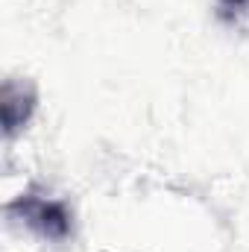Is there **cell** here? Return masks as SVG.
<instances>
[{"label":"cell","mask_w":249,"mask_h":252,"mask_svg":"<svg viewBox=\"0 0 249 252\" xmlns=\"http://www.w3.org/2000/svg\"><path fill=\"white\" fill-rule=\"evenodd\" d=\"M6 220L15 226L30 229L35 238L50 241V244H64L73 235V211L64 205L62 199H53L41 190H27L15 196L3 208Z\"/></svg>","instance_id":"obj_1"},{"label":"cell","mask_w":249,"mask_h":252,"mask_svg":"<svg viewBox=\"0 0 249 252\" xmlns=\"http://www.w3.org/2000/svg\"><path fill=\"white\" fill-rule=\"evenodd\" d=\"M214 15L226 30L249 35V0H214Z\"/></svg>","instance_id":"obj_3"},{"label":"cell","mask_w":249,"mask_h":252,"mask_svg":"<svg viewBox=\"0 0 249 252\" xmlns=\"http://www.w3.org/2000/svg\"><path fill=\"white\" fill-rule=\"evenodd\" d=\"M35 106H38V91H35V85L30 79L9 76L3 82V91H0V118H3V135L9 141L30 126L32 115H35Z\"/></svg>","instance_id":"obj_2"}]
</instances>
